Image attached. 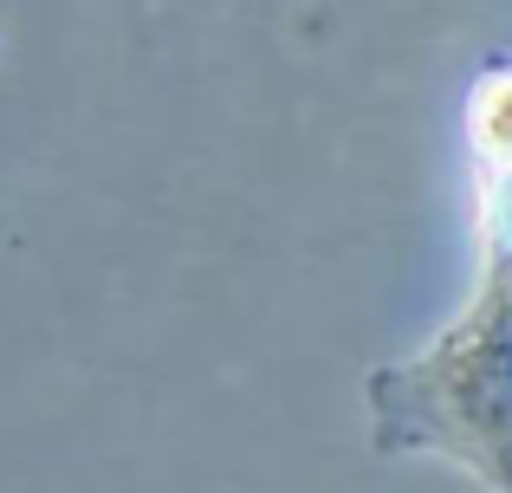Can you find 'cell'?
I'll return each mask as SVG.
<instances>
[{"mask_svg":"<svg viewBox=\"0 0 512 493\" xmlns=\"http://www.w3.org/2000/svg\"><path fill=\"white\" fill-rule=\"evenodd\" d=\"M467 130H474V156L480 169H506L512 163V65H493L474 91V111H467Z\"/></svg>","mask_w":512,"mask_h":493,"instance_id":"cell-2","label":"cell"},{"mask_svg":"<svg viewBox=\"0 0 512 493\" xmlns=\"http://www.w3.org/2000/svg\"><path fill=\"white\" fill-rule=\"evenodd\" d=\"M363 403L383 455H435L512 493V253H487L448 331L370 370Z\"/></svg>","mask_w":512,"mask_h":493,"instance_id":"cell-1","label":"cell"}]
</instances>
